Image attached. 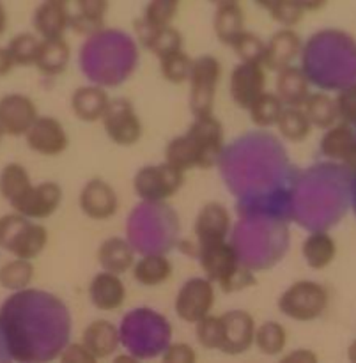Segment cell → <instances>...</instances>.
Wrapping results in <instances>:
<instances>
[{"instance_id":"1","label":"cell","mask_w":356,"mask_h":363,"mask_svg":"<svg viewBox=\"0 0 356 363\" xmlns=\"http://www.w3.org/2000/svg\"><path fill=\"white\" fill-rule=\"evenodd\" d=\"M330 305V291L314 280L291 284L279 298V311L298 323H312L321 318Z\"/></svg>"},{"instance_id":"2","label":"cell","mask_w":356,"mask_h":363,"mask_svg":"<svg viewBox=\"0 0 356 363\" xmlns=\"http://www.w3.org/2000/svg\"><path fill=\"white\" fill-rule=\"evenodd\" d=\"M184 176L187 174L167 162L145 165L135 174L133 190L142 201L162 202L174 197L183 188Z\"/></svg>"},{"instance_id":"3","label":"cell","mask_w":356,"mask_h":363,"mask_svg":"<svg viewBox=\"0 0 356 363\" xmlns=\"http://www.w3.org/2000/svg\"><path fill=\"white\" fill-rule=\"evenodd\" d=\"M222 78V64L213 55L194 59L190 74V110L195 116L213 113L216 89Z\"/></svg>"},{"instance_id":"4","label":"cell","mask_w":356,"mask_h":363,"mask_svg":"<svg viewBox=\"0 0 356 363\" xmlns=\"http://www.w3.org/2000/svg\"><path fill=\"white\" fill-rule=\"evenodd\" d=\"M103 130L106 137L117 145L131 147L138 144L144 133V126L135 110L133 103L126 98H113L109 101L105 113L101 117Z\"/></svg>"},{"instance_id":"5","label":"cell","mask_w":356,"mask_h":363,"mask_svg":"<svg viewBox=\"0 0 356 363\" xmlns=\"http://www.w3.org/2000/svg\"><path fill=\"white\" fill-rule=\"evenodd\" d=\"M215 300V282H211L208 277H195L188 279L179 287L174 300V311L184 323L195 325L202 318L211 314Z\"/></svg>"},{"instance_id":"6","label":"cell","mask_w":356,"mask_h":363,"mask_svg":"<svg viewBox=\"0 0 356 363\" xmlns=\"http://www.w3.org/2000/svg\"><path fill=\"white\" fill-rule=\"evenodd\" d=\"M188 138L194 142L199 152V169H211L222 158L226 135L223 126L213 113L195 116L194 123L187 130Z\"/></svg>"},{"instance_id":"7","label":"cell","mask_w":356,"mask_h":363,"mask_svg":"<svg viewBox=\"0 0 356 363\" xmlns=\"http://www.w3.org/2000/svg\"><path fill=\"white\" fill-rule=\"evenodd\" d=\"M23 138L32 152L46 158H57L69 147V135L66 128L52 116H38Z\"/></svg>"},{"instance_id":"8","label":"cell","mask_w":356,"mask_h":363,"mask_svg":"<svg viewBox=\"0 0 356 363\" xmlns=\"http://www.w3.org/2000/svg\"><path fill=\"white\" fill-rule=\"evenodd\" d=\"M80 211L94 222L110 220L119 209V197L110 183L101 177H92L82 186L78 195Z\"/></svg>"},{"instance_id":"9","label":"cell","mask_w":356,"mask_h":363,"mask_svg":"<svg viewBox=\"0 0 356 363\" xmlns=\"http://www.w3.org/2000/svg\"><path fill=\"white\" fill-rule=\"evenodd\" d=\"M255 319L250 312L229 311L222 314V346L220 351L226 354H243L254 346L255 339Z\"/></svg>"},{"instance_id":"10","label":"cell","mask_w":356,"mask_h":363,"mask_svg":"<svg viewBox=\"0 0 356 363\" xmlns=\"http://www.w3.org/2000/svg\"><path fill=\"white\" fill-rule=\"evenodd\" d=\"M38 116V105L30 96L11 92L0 98V128L9 137H23Z\"/></svg>"},{"instance_id":"11","label":"cell","mask_w":356,"mask_h":363,"mask_svg":"<svg viewBox=\"0 0 356 363\" xmlns=\"http://www.w3.org/2000/svg\"><path fill=\"white\" fill-rule=\"evenodd\" d=\"M266 91V71L262 64L240 62L229 78V92L240 108L248 110Z\"/></svg>"},{"instance_id":"12","label":"cell","mask_w":356,"mask_h":363,"mask_svg":"<svg viewBox=\"0 0 356 363\" xmlns=\"http://www.w3.org/2000/svg\"><path fill=\"white\" fill-rule=\"evenodd\" d=\"M199 262L204 275L218 286H222L241 264L234 247L227 241L199 245Z\"/></svg>"},{"instance_id":"13","label":"cell","mask_w":356,"mask_h":363,"mask_svg":"<svg viewBox=\"0 0 356 363\" xmlns=\"http://www.w3.org/2000/svg\"><path fill=\"white\" fill-rule=\"evenodd\" d=\"M64 191L62 186L55 181H43L32 186L27 197L14 208V211L21 213L30 220H46L57 213L62 204Z\"/></svg>"},{"instance_id":"14","label":"cell","mask_w":356,"mask_h":363,"mask_svg":"<svg viewBox=\"0 0 356 363\" xmlns=\"http://www.w3.org/2000/svg\"><path fill=\"white\" fill-rule=\"evenodd\" d=\"M230 225H233V218H230L229 209L220 202H208L197 213L194 233L199 245H209L216 241H226L230 233Z\"/></svg>"},{"instance_id":"15","label":"cell","mask_w":356,"mask_h":363,"mask_svg":"<svg viewBox=\"0 0 356 363\" xmlns=\"http://www.w3.org/2000/svg\"><path fill=\"white\" fill-rule=\"evenodd\" d=\"M301 52V38L294 28L282 27L266 41V53L262 66L279 73L284 67L291 66Z\"/></svg>"},{"instance_id":"16","label":"cell","mask_w":356,"mask_h":363,"mask_svg":"<svg viewBox=\"0 0 356 363\" xmlns=\"http://www.w3.org/2000/svg\"><path fill=\"white\" fill-rule=\"evenodd\" d=\"M89 300L98 311L113 312L121 308L126 301V286L121 275L110 272H99L89 282Z\"/></svg>"},{"instance_id":"17","label":"cell","mask_w":356,"mask_h":363,"mask_svg":"<svg viewBox=\"0 0 356 363\" xmlns=\"http://www.w3.org/2000/svg\"><path fill=\"white\" fill-rule=\"evenodd\" d=\"M32 27L41 39L64 38L71 28V14L67 6L43 0L32 14Z\"/></svg>"},{"instance_id":"18","label":"cell","mask_w":356,"mask_h":363,"mask_svg":"<svg viewBox=\"0 0 356 363\" xmlns=\"http://www.w3.org/2000/svg\"><path fill=\"white\" fill-rule=\"evenodd\" d=\"M82 342L91 351L96 360H106L119 350V328L112 321L96 319L91 325L85 326L84 333H82Z\"/></svg>"},{"instance_id":"19","label":"cell","mask_w":356,"mask_h":363,"mask_svg":"<svg viewBox=\"0 0 356 363\" xmlns=\"http://www.w3.org/2000/svg\"><path fill=\"white\" fill-rule=\"evenodd\" d=\"M277 94L286 106H304L311 92V78L301 67L287 66L277 77Z\"/></svg>"},{"instance_id":"20","label":"cell","mask_w":356,"mask_h":363,"mask_svg":"<svg viewBox=\"0 0 356 363\" xmlns=\"http://www.w3.org/2000/svg\"><path fill=\"white\" fill-rule=\"evenodd\" d=\"M109 101L110 98L105 89L98 85H82L71 94V110L77 119L84 123H96L101 121Z\"/></svg>"},{"instance_id":"21","label":"cell","mask_w":356,"mask_h":363,"mask_svg":"<svg viewBox=\"0 0 356 363\" xmlns=\"http://www.w3.org/2000/svg\"><path fill=\"white\" fill-rule=\"evenodd\" d=\"M71 60V46L64 38L41 39L35 69L45 77H59L67 69Z\"/></svg>"},{"instance_id":"22","label":"cell","mask_w":356,"mask_h":363,"mask_svg":"<svg viewBox=\"0 0 356 363\" xmlns=\"http://www.w3.org/2000/svg\"><path fill=\"white\" fill-rule=\"evenodd\" d=\"M32 186L30 174L21 163L9 162L0 170V195L13 209L27 197Z\"/></svg>"},{"instance_id":"23","label":"cell","mask_w":356,"mask_h":363,"mask_svg":"<svg viewBox=\"0 0 356 363\" xmlns=\"http://www.w3.org/2000/svg\"><path fill=\"white\" fill-rule=\"evenodd\" d=\"M98 262L105 272L123 273L130 272L135 264V250L124 238H109L98 248Z\"/></svg>"},{"instance_id":"24","label":"cell","mask_w":356,"mask_h":363,"mask_svg":"<svg viewBox=\"0 0 356 363\" xmlns=\"http://www.w3.org/2000/svg\"><path fill=\"white\" fill-rule=\"evenodd\" d=\"M301 255H304L308 268L316 269V272H323L328 266H332V262L337 257L335 238L332 234L325 233V230L312 233L301 243Z\"/></svg>"},{"instance_id":"25","label":"cell","mask_w":356,"mask_h":363,"mask_svg":"<svg viewBox=\"0 0 356 363\" xmlns=\"http://www.w3.org/2000/svg\"><path fill=\"white\" fill-rule=\"evenodd\" d=\"M133 279L144 287H158L162 284L169 282L172 277L174 266L167 255L163 254H148L142 259L135 261Z\"/></svg>"},{"instance_id":"26","label":"cell","mask_w":356,"mask_h":363,"mask_svg":"<svg viewBox=\"0 0 356 363\" xmlns=\"http://www.w3.org/2000/svg\"><path fill=\"white\" fill-rule=\"evenodd\" d=\"M213 30L220 43L227 46L233 45L234 39L245 30V14L240 4L216 7L213 16Z\"/></svg>"},{"instance_id":"27","label":"cell","mask_w":356,"mask_h":363,"mask_svg":"<svg viewBox=\"0 0 356 363\" xmlns=\"http://www.w3.org/2000/svg\"><path fill=\"white\" fill-rule=\"evenodd\" d=\"M48 230H46L45 225L41 223L30 222L25 225V229L21 230L18 240L14 241V245L11 247L9 254L13 257H21L28 259V261H34L39 255L45 252L46 245H48Z\"/></svg>"},{"instance_id":"28","label":"cell","mask_w":356,"mask_h":363,"mask_svg":"<svg viewBox=\"0 0 356 363\" xmlns=\"http://www.w3.org/2000/svg\"><path fill=\"white\" fill-rule=\"evenodd\" d=\"M355 142L356 133L353 126L339 121L337 124L330 126L328 130H325V135H323L319 147H321L323 156H326L328 160L343 162L344 156L347 155V151H350Z\"/></svg>"},{"instance_id":"29","label":"cell","mask_w":356,"mask_h":363,"mask_svg":"<svg viewBox=\"0 0 356 363\" xmlns=\"http://www.w3.org/2000/svg\"><path fill=\"white\" fill-rule=\"evenodd\" d=\"M35 268L32 261L13 257L0 266V287L9 293H23L34 280Z\"/></svg>"},{"instance_id":"30","label":"cell","mask_w":356,"mask_h":363,"mask_svg":"<svg viewBox=\"0 0 356 363\" xmlns=\"http://www.w3.org/2000/svg\"><path fill=\"white\" fill-rule=\"evenodd\" d=\"M304 110L311 119L312 126L319 130H328L330 126L339 123V108L335 98L326 92H314L304 103Z\"/></svg>"},{"instance_id":"31","label":"cell","mask_w":356,"mask_h":363,"mask_svg":"<svg viewBox=\"0 0 356 363\" xmlns=\"http://www.w3.org/2000/svg\"><path fill=\"white\" fill-rule=\"evenodd\" d=\"M275 126L279 128V133L293 144L304 142L314 128L307 113H305L304 106H284Z\"/></svg>"},{"instance_id":"32","label":"cell","mask_w":356,"mask_h":363,"mask_svg":"<svg viewBox=\"0 0 356 363\" xmlns=\"http://www.w3.org/2000/svg\"><path fill=\"white\" fill-rule=\"evenodd\" d=\"M165 162L176 167L177 170L187 174L188 170L199 169V152L194 142L188 138V135H181V137L172 138L167 144L165 149Z\"/></svg>"},{"instance_id":"33","label":"cell","mask_w":356,"mask_h":363,"mask_svg":"<svg viewBox=\"0 0 356 363\" xmlns=\"http://www.w3.org/2000/svg\"><path fill=\"white\" fill-rule=\"evenodd\" d=\"M282 99L279 98L277 92H262L257 99L250 105L248 113H250V119L255 126L259 128H272L275 126L277 121H279L280 113L284 110Z\"/></svg>"},{"instance_id":"34","label":"cell","mask_w":356,"mask_h":363,"mask_svg":"<svg viewBox=\"0 0 356 363\" xmlns=\"http://www.w3.org/2000/svg\"><path fill=\"white\" fill-rule=\"evenodd\" d=\"M287 332L280 323L266 321L255 328L254 346L266 357H275L286 350Z\"/></svg>"},{"instance_id":"35","label":"cell","mask_w":356,"mask_h":363,"mask_svg":"<svg viewBox=\"0 0 356 363\" xmlns=\"http://www.w3.org/2000/svg\"><path fill=\"white\" fill-rule=\"evenodd\" d=\"M39 45H41V38L34 32H20L11 41L7 43V52H9L11 59H13L14 66H34L35 59H38Z\"/></svg>"},{"instance_id":"36","label":"cell","mask_w":356,"mask_h":363,"mask_svg":"<svg viewBox=\"0 0 356 363\" xmlns=\"http://www.w3.org/2000/svg\"><path fill=\"white\" fill-rule=\"evenodd\" d=\"M142 45H144L148 50H151L160 60L163 59V57L170 55V53L177 52V50H183L184 39H183V34H181L176 27L167 25V27L151 30V34L148 35V39H145Z\"/></svg>"},{"instance_id":"37","label":"cell","mask_w":356,"mask_h":363,"mask_svg":"<svg viewBox=\"0 0 356 363\" xmlns=\"http://www.w3.org/2000/svg\"><path fill=\"white\" fill-rule=\"evenodd\" d=\"M194 59L184 50L170 53V55L160 59V73L169 84L181 85L190 80Z\"/></svg>"},{"instance_id":"38","label":"cell","mask_w":356,"mask_h":363,"mask_svg":"<svg viewBox=\"0 0 356 363\" xmlns=\"http://www.w3.org/2000/svg\"><path fill=\"white\" fill-rule=\"evenodd\" d=\"M230 48L236 52V55L240 57L241 62L262 64L266 53V41L261 35L255 34V32L243 30L236 39H234Z\"/></svg>"},{"instance_id":"39","label":"cell","mask_w":356,"mask_h":363,"mask_svg":"<svg viewBox=\"0 0 356 363\" xmlns=\"http://www.w3.org/2000/svg\"><path fill=\"white\" fill-rule=\"evenodd\" d=\"M179 9V0H149L140 20L151 28L172 25Z\"/></svg>"},{"instance_id":"40","label":"cell","mask_w":356,"mask_h":363,"mask_svg":"<svg viewBox=\"0 0 356 363\" xmlns=\"http://www.w3.org/2000/svg\"><path fill=\"white\" fill-rule=\"evenodd\" d=\"M195 335L204 350L220 351L222 346V315L208 314L195 323Z\"/></svg>"},{"instance_id":"41","label":"cell","mask_w":356,"mask_h":363,"mask_svg":"<svg viewBox=\"0 0 356 363\" xmlns=\"http://www.w3.org/2000/svg\"><path fill=\"white\" fill-rule=\"evenodd\" d=\"M28 222H30V218L14 211V209L13 213H6V215L0 216V250L9 252Z\"/></svg>"},{"instance_id":"42","label":"cell","mask_w":356,"mask_h":363,"mask_svg":"<svg viewBox=\"0 0 356 363\" xmlns=\"http://www.w3.org/2000/svg\"><path fill=\"white\" fill-rule=\"evenodd\" d=\"M273 21H277L282 27L294 28V25L304 20L305 9L296 2V0H280L277 6H273L268 11Z\"/></svg>"},{"instance_id":"43","label":"cell","mask_w":356,"mask_h":363,"mask_svg":"<svg viewBox=\"0 0 356 363\" xmlns=\"http://www.w3.org/2000/svg\"><path fill=\"white\" fill-rule=\"evenodd\" d=\"M340 123L356 126V84H350L335 96Z\"/></svg>"},{"instance_id":"44","label":"cell","mask_w":356,"mask_h":363,"mask_svg":"<svg viewBox=\"0 0 356 363\" xmlns=\"http://www.w3.org/2000/svg\"><path fill=\"white\" fill-rule=\"evenodd\" d=\"M254 284H255L254 273H252L248 268H245L243 264H240V268H238L236 272H234L233 275H230L220 287H222L223 293L230 294V293H236V291L247 289V287L254 286Z\"/></svg>"},{"instance_id":"45","label":"cell","mask_w":356,"mask_h":363,"mask_svg":"<svg viewBox=\"0 0 356 363\" xmlns=\"http://www.w3.org/2000/svg\"><path fill=\"white\" fill-rule=\"evenodd\" d=\"M195 360H197V354L194 347L184 342L170 344L163 354V362L167 363H194Z\"/></svg>"},{"instance_id":"46","label":"cell","mask_w":356,"mask_h":363,"mask_svg":"<svg viewBox=\"0 0 356 363\" xmlns=\"http://www.w3.org/2000/svg\"><path fill=\"white\" fill-rule=\"evenodd\" d=\"M78 14L92 18V20L103 21L109 11V0H77Z\"/></svg>"},{"instance_id":"47","label":"cell","mask_w":356,"mask_h":363,"mask_svg":"<svg viewBox=\"0 0 356 363\" xmlns=\"http://www.w3.org/2000/svg\"><path fill=\"white\" fill-rule=\"evenodd\" d=\"M60 360L69 362V363H94L98 362L92 357L91 351L84 346V342H73L62 351L60 354Z\"/></svg>"},{"instance_id":"48","label":"cell","mask_w":356,"mask_h":363,"mask_svg":"<svg viewBox=\"0 0 356 363\" xmlns=\"http://www.w3.org/2000/svg\"><path fill=\"white\" fill-rule=\"evenodd\" d=\"M71 28L78 34H96L103 28V21L77 14V16H71Z\"/></svg>"},{"instance_id":"49","label":"cell","mask_w":356,"mask_h":363,"mask_svg":"<svg viewBox=\"0 0 356 363\" xmlns=\"http://www.w3.org/2000/svg\"><path fill=\"white\" fill-rule=\"evenodd\" d=\"M318 360H319L318 354L311 350H294L282 358V362H293V363H314Z\"/></svg>"},{"instance_id":"50","label":"cell","mask_w":356,"mask_h":363,"mask_svg":"<svg viewBox=\"0 0 356 363\" xmlns=\"http://www.w3.org/2000/svg\"><path fill=\"white\" fill-rule=\"evenodd\" d=\"M14 67L16 66H14L13 59H11V55H9V52H7L6 46H0V78L7 77V74H9Z\"/></svg>"},{"instance_id":"51","label":"cell","mask_w":356,"mask_h":363,"mask_svg":"<svg viewBox=\"0 0 356 363\" xmlns=\"http://www.w3.org/2000/svg\"><path fill=\"white\" fill-rule=\"evenodd\" d=\"M301 7L305 9V13H318V11L325 9L328 0H296Z\"/></svg>"},{"instance_id":"52","label":"cell","mask_w":356,"mask_h":363,"mask_svg":"<svg viewBox=\"0 0 356 363\" xmlns=\"http://www.w3.org/2000/svg\"><path fill=\"white\" fill-rule=\"evenodd\" d=\"M343 163L346 165V169H350L351 172L356 174V142L353 145H351V149L347 151V155L344 156Z\"/></svg>"},{"instance_id":"53","label":"cell","mask_w":356,"mask_h":363,"mask_svg":"<svg viewBox=\"0 0 356 363\" xmlns=\"http://www.w3.org/2000/svg\"><path fill=\"white\" fill-rule=\"evenodd\" d=\"M7 25H9V16H7L6 6H4V4L0 2V35L6 34Z\"/></svg>"},{"instance_id":"54","label":"cell","mask_w":356,"mask_h":363,"mask_svg":"<svg viewBox=\"0 0 356 363\" xmlns=\"http://www.w3.org/2000/svg\"><path fill=\"white\" fill-rule=\"evenodd\" d=\"M254 2H255V6H259V7H261V9L269 11L273 6H277V4H279L280 0H254Z\"/></svg>"},{"instance_id":"55","label":"cell","mask_w":356,"mask_h":363,"mask_svg":"<svg viewBox=\"0 0 356 363\" xmlns=\"http://www.w3.org/2000/svg\"><path fill=\"white\" fill-rule=\"evenodd\" d=\"M347 358H350V362L356 363V339L350 344V347H347Z\"/></svg>"},{"instance_id":"56","label":"cell","mask_w":356,"mask_h":363,"mask_svg":"<svg viewBox=\"0 0 356 363\" xmlns=\"http://www.w3.org/2000/svg\"><path fill=\"white\" fill-rule=\"evenodd\" d=\"M215 7L220 6H230V4H240V0H209Z\"/></svg>"},{"instance_id":"57","label":"cell","mask_w":356,"mask_h":363,"mask_svg":"<svg viewBox=\"0 0 356 363\" xmlns=\"http://www.w3.org/2000/svg\"><path fill=\"white\" fill-rule=\"evenodd\" d=\"M50 2H55V4H62V6H67L71 0H50Z\"/></svg>"},{"instance_id":"58","label":"cell","mask_w":356,"mask_h":363,"mask_svg":"<svg viewBox=\"0 0 356 363\" xmlns=\"http://www.w3.org/2000/svg\"><path fill=\"white\" fill-rule=\"evenodd\" d=\"M4 137H6V133H4V130H2V128H0V144H2Z\"/></svg>"}]
</instances>
